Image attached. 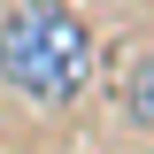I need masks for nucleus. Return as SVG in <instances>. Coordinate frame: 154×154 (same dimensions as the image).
<instances>
[{"label":"nucleus","mask_w":154,"mask_h":154,"mask_svg":"<svg viewBox=\"0 0 154 154\" xmlns=\"http://www.w3.org/2000/svg\"><path fill=\"white\" fill-rule=\"evenodd\" d=\"M0 85L31 108H69L93 85V31L62 0H23L0 16Z\"/></svg>","instance_id":"1"},{"label":"nucleus","mask_w":154,"mask_h":154,"mask_svg":"<svg viewBox=\"0 0 154 154\" xmlns=\"http://www.w3.org/2000/svg\"><path fill=\"white\" fill-rule=\"evenodd\" d=\"M123 116L139 131H154V46H139L131 69H123Z\"/></svg>","instance_id":"2"}]
</instances>
